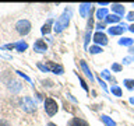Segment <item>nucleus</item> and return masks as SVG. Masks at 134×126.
<instances>
[{
  "label": "nucleus",
  "mask_w": 134,
  "mask_h": 126,
  "mask_svg": "<svg viewBox=\"0 0 134 126\" xmlns=\"http://www.w3.org/2000/svg\"><path fill=\"white\" fill-rule=\"evenodd\" d=\"M71 8L69 10H66L64 13L62 14V17H59V20L56 21V24H54V32H62L64 28H67V25L70 23V18H71Z\"/></svg>",
  "instance_id": "f257e3e1"
},
{
  "label": "nucleus",
  "mask_w": 134,
  "mask_h": 126,
  "mask_svg": "<svg viewBox=\"0 0 134 126\" xmlns=\"http://www.w3.org/2000/svg\"><path fill=\"white\" fill-rule=\"evenodd\" d=\"M15 28H17V32L20 35H27L31 31V23L28 20H20V21H17Z\"/></svg>",
  "instance_id": "f03ea898"
},
{
  "label": "nucleus",
  "mask_w": 134,
  "mask_h": 126,
  "mask_svg": "<svg viewBox=\"0 0 134 126\" xmlns=\"http://www.w3.org/2000/svg\"><path fill=\"white\" fill-rule=\"evenodd\" d=\"M57 109H59L57 102L53 98H46L45 99V111H46V113H48L49 116H53L54 113L57 112Z\"/></svg>",
  "instance_id": "7ed1b4c3"
},
{
  "label": "nucleus",
  "mask_w": 134,
  "mask_h": 126,
  "mask_svg": "<svg viewBox=\"0 0 134 126\" xmlns=\"http://www.w3.org/2000/svg\"><path fill=\"white\" fill-rule=\"evenodd\" d=\"M21 107H23V109L25 112H28V113H32V112H35V102L29 98V97H24L23 99H21Z\"/></svg>",
  "instance_id": "20e7f679"
},
{
  "label": "nucleus",
  "mask_w": 134,
  "mask_h": 126,
  "mask_svg": "<svg viewBox=\"0 0 134 126\" xmlns=\"http://www.w3.org/2000/svg\"><path fill=\"white\" fill-rule=\"evenodd\" d=\"M14 48L18 50V52H24V50L28 48V44L25 41H18V42H15V44H8V45L2 46V49H14Z\"/></svg>",
  "instance_id": "39448f33"
},
{
  "label": "nucleus",
  "mask_w": 134,
  "mask_h": 126,
  "mask_svg": "<svg viewBox=\"0 0 134 126\" xmlns=\"http://www.w3.org/2000/svg\"><path fill=\"white\" fill-rule=\"evenodd\" d=\"M94 41H95V44L96 45H106L108 44V36L106 35H105V34L103 32H100V31H98V32H96L95 34V35H94Z\"/></svg>",
  "instance_id": "423d86ee"
},
{
  "label": "nucleus",
  "mask_w": 134,
  "mask_h": 126,
  "mask_svg": "<svg viewBox=\"0 0 134 126\" xmlns=\"http://www.w3.org/2000/svg\"><path fill=\"white\" fill-rule=\"evenodd\" d=\"M46 67H48V70L53 71L56 74H63V66L62 65H56L53 62H48L46 63Z\"/></svg>",
  "instance_id": "0eeeda50"
},
{
  "label": "nucleus",
  "mask_w": 134,
  "mask_h": 126,
  "mask_svg": "<svg viewBox=\"0 0 134 126\" xmlns=\"http://www.w3.org/2000/svg\"><path fill=\"white\" fill-rule=\"evenodd\" d=\"M34 49H35L36 52H39V53H43V52H46V50H48V45L45 44V41L36 39L35 44H34Z\"/></svg>",
  "instance_id": "6e6552de"
},
{
  "label": "nucleus",
  "mask_w": 134,
  "mask_h": 126,
  "mask_svg": "<svg viewBox=\"0 0 134 126\" xmlns=\"http://www.w3.org/2000/svg\"><path fill=\"white\" fill-rule=\"evenodd\" d=\"M108 31L110 35H120V34H123L126 31V25L121 24V25H116V27H110Z\"/></svg>",
  "instance_id": "1a4fd4ad"
},
{
  "label": "nucleus",
  "mask_w": 134,
  "mask_h": 126,
  "mask_svg": "<svg viewBox=\"0 0 134 126\" xmlns=\"http://www.w3.org/2000/svg\"><path fill=\"white\" fill-rule=\"evenodd\" d=\"M80 65H81V69H82L84 73H85L87 77H90L91 81H94V76H92L91 70H90V67H88V65H87V62H85V60H81V62H80Z\"/></svg>",
  "instance_id": "9d476101"
},
{
  "label": "nucleus",
  "mask_w": 134,
  "mask_h": 126,
  "mask_svg": "<svg viewBox=\"0 0 134 126\" xmlns=\"http://www.w3.org/2000/svg\"><path fill=\"white\" fill-rule=\"evenodd\" d=\"M52 24H53V18H49V20L43 24V27L41 28V32L43 34V35L49 34V32H50V28H52Z\"/></svg>",
  "instance_id": "9b49d317"
},
{
  "label": "nucleus",
  "mask_w": 134,
  "mask_h": 126,
  "mask_svg": "<svg viewBox=\"0 0 134 126\" xmlns=\"http://www.w3.org/2000/svg\"><path fill=\"white\" fill-rule=\"evenodd\" d=\"M88 11H91V4L90 3L80 4V14H81V17H87V13Z\"/></svg>",
  "instance_id": "f8f14e48"
},
{
  "label": "nucleus",
  "mask_w": 134,
  "mask_h": 126,
  "mask_svg": "<svg viewBox=\"0 0 134 126\" xmlns=\"http://www.w3.org/2000/svg\"><path fill=\"white\" fill-rule=\"evenodd\" d=\"M69 126H90L84 119H80V118H74L73 120L69 123Z\"/></svg>",
  "instance_id": "ddd939ff"
},
{
  "label": "nucleus",
  "mask_w": 134,
  "mask_h": 126,
  "mask_svg": "<svg viewBox=\"0 0 134 126\" xmlns=\"http://www.w3.org/2000/svg\"><path fill=\"white\" fill-rule=\"evenodd\" d=\"M112 11L116 13L117 15H123L124 14V7L121 6V4H112Z\"/></svg>",
  "instance_id": "4468645a"
},
{
  "label": "nucleus",
  "mask_w": 134,
  "mask_h": 126,
  "mask_svg": "<svg viewBox=\"0 0 134 126\" xmlns=\"http://www.w3.org/2000/svg\"><path fill=\"white\" fill-rule=\"evenodd\" d=\"M108 8H98L96 10V17H98L99 20H105L108 17Z\"/></svg>",
  "instance_id": "2eb2a0df"
},
{
  "label": "nucleus",
  "mask_w": 134,
  "mask_h": 126,
  "mask_svg": "<svg viewBox=\"0 0 134 126\" xmlns=\"http://www.w3.org/2000/svg\"><path fill=\"white\" fill-rule=\"evenodd\" d=\"M120 21V17L117 14H110L105 18V23H109V24H113V23H119Z\"/></svg>",
  "instance_id": "dca6fc26"
},
{
  "label": "nucleus",
  "mask_w": 134,
  "mask_h": 126,
  "mask_svg": "<svg viewBox=\"0 0 134 126\" xmlns=\"http://www.w3.org/2000/svg\"><path fill=\"white\" fill-rule=\"evenodd\" d=\"M10 90L13 91V92H18L20 90H21V84L18 83V81H10Z\"/></svg>",
  "instance_id": "f3484780"
},
{
  "label": "nucleus",
  "mask_w": 134,
  "mask_h": 126,
  "mask_svg": "<svg viewBox=\"0 0 134 126\" xmlns=\"http://www.w3.org/2000/svg\"><path fill=\"white\" fill-rule=\"evenodd\" d=\"M133 39L131 38H121L119 39V45H123V46H133Z\"/></svg>",
  "instance_id": "a211bd4d"
},
{
  "label": "nucleus",
  "mask_w": 134,
  "mask_h": 126,
  "mask_svg": "<svg viewBox=\"0 0 134 126\" xmlns=\"http://www.w3.org/2000/svg\"><path fill=\"white\" fill-rule=\"evenodd\" d=\"M100 118H102L103 123L106 125V126H116V123H115V120H113L112 118H109V116H106V115H102V116H100Z\"/></svg>",
  "instance_id": "6ab92c4d"
},
{
  "label": "nucleus",
  "mask_w": 134,
  "mask_h": 126,
  "mask_svg": "<svg viewBox=\"0 0 134 126\" xmlns=\"http://www.w3.org/2000/svg\"><path fill=\"white\" fill-rule=\"evenodd\" d=\"M123 83H124V86H126V88H127V90H134V80L126 78Z\"/></svg>",
  "instance_id": "aec40b11"
},
{
  "label": "nucleus",
  "mask_w": 134,
  "mask_h": 126,
  "mask_svg": "<svg viewBox=\"0 0 134 126\" xmlns=\"http://www.w3.org/2000/svg\"><path fill=\"white\" fill-rule=\"evenodd\" d=\"M110 91H112V94H115L116 97H120L121 95V90H120V87H117V86H112Z\"/></svg>",
  "instance_id": "412c9836"
},
{
  "label": "nucleus",
  "mask_w": 134,
  "mask_h": 126,
  "mask_svg": "<svg viewBox=\"0 0 134 126\" xmlns=\"http://www.w3.org/2000/svg\"><path fill=\"white\" fill-rule=\"evenodd\" d=\"M90 52L91 53H100V52H102V48H100V46H98V45H94V46H91V48H90Z\"/></svg>",
  "instance_id": "4be33fe9"
},
{
  "label": "nucleus",
  "mask_w": 134,
  "mask_h": 126,
  "mask_svg": "<svg viewBox=\"0 0 134 126\" xmlns=\"http://www.w3.org/2000/svg\"><path fill=\"white\" fill-rule=\"evenodd\" d=\"M15 73L18 74V76H21V77H23L24 80H27V81H29V83H31V78H29V77H28V76L25 74V73H23V71H20V70H17Z\"/></svg>",
  "instance_id": "5701e85b"
},
{
  "label": "nucleus",
  "mask_w": 134,
  "mask_h": 126,
  "mask_svg": "<svg viewBox=\"0 0 134 126\" xmlns=\"http://www.w3.org/2000/svg\"><path fill=\"white\" fill-rule=\"evenodd\" d=\"M112 70L113 71H121V66L119 65V63H113V65H112Z\"/></svg>",
  "instance_id": "b1692460"
},
{
  "label": "nucleus",
  "mask_w": 134,
  "mask_h": 126,
  "mask_svg": "<svg viewBox=\"0 0 134 126\" xmlns=\"http://www.w3.org/2000/svg\"><path fill=\"white\" fill-rule=\"evenodd\" d=\"M131 62H134V56H129V57H124V59H123V63H124V65H130Z\"/></svg>",
  "instance_id": "393cba45"
},
{
  "label": "nucleus",
  "mask_w": 134,
  "mask_h": 126,
  "mask_svg": "<svg viewBox=\"0 0 134 126\" xmlns=\"http://www.w3.org/2000/svg\"><path fill=\"white\" fill-rule=\"evenodd\" d=\"M100 74H102L105 78H108V80H112V77H110V74H109V71H108V70H103Z\"/></svg>",
  "instance_id": "a878e982"
},
{
  "label": "nucleus",
  "mask_w": 134,
  "mask_h": 126,
  "mask_svg": "<svg viewBox=\"0 0 134 126\" xmlns=\"http://www.w3.org/2000/svg\"><path fill=\"white\" fill-rule=\"evenodd\" d=\"M90 38H91V31H88L87 35H85V48H88V42H90Z\"/></svg>",
  "instance_id": "bb28decb"
},
{
  "label": "nucleus",
  "mask_w": 134,
  "mask_h": 126,
  "mask_svg": "<svg viewBox=\"0 0 134 126\" xmlns=\"http://www.w3.org/2000/svg\"><path fill=\"white\" fill-rule=\"evenodd\" d=\"M78 80L81 81V86H82V88H84V90H85V91H88V86L85 84V81H84V80H82L81 77H80V76H78Z\"/></svg>",
  "instance_id": "cd10ccee"
},
{
  "label": "nucleus",
  "mask_w": 134,
  "mask_h": 126,
  "mask_svg": "<svg viewBox=\"0 0 134 126\" xmlns=\"http://www.w3.org/2000/svg\"><path fill=\"white\" fill-rule=\"evenodd\" d=\"M127 20L129 21H134V11H130L127 14Z\"/></svg>",
  "instance_id": "c85d7f7f"
},
{
  "label": "nucleus",
  "mask_w": 134,
  "mask_h": 126,
  "mask_svg": "<svg viewBox=\"0 0 134 126\" xmlns=\"http://www.w3.org/2000/svg\"><path fill=\"white\" fill-rule=\"evenodd\" d=\"M38 67H39V69H41L42 71H49V70H48V67H46V66H43L42 63H38Z\"/></svg>",
  "instance_id": "c756f323"
},
{
  "label": "nucleus",
  "mask_w": 134,
  "mask_h": 126,
  "mask_svg": "<svg viewBox=\"0 0 134 126\" xmlns=\"http://www.w3.org/2000/svg\"><path fill=\"white\" fill-rule=\"evenodd\" d=\"M0 126H10V123L4 119H0Z\"/></svg>",
  "instance_id": "7c9ffc66"
},
{
  "label": "nucleus",
  "mask_w": 134,
  "mask_h": 126,
  "mask_svg": "<svg viewBox=\"0 0 134 126\" xmlns=\"http://www.w3.org/2000/svg\"><path fill=\"white\" fill-rule=\"evenodd\" d=\"M99 84L102 86L103 90H108V88H106V84H105V81H102V80H100V77H99Z\"/></svg>",
  "instance_id": "2f4dec72"
},
{
  "label": "nucleus",
  "mask_w": 134,
  "mask_h": 126,
  "mask_svg": "<svg viewBox=\"0 0 134 126\" xmlns=\"http://www.w3.org/2000/svg\"><path fill=\"white\" fill-rule=\"evenodd\" d=\"M96 28H98V29H100V31H102V29L105 28V25H103V24H100V23H99V24H96Z\"/></svg>",
  "instance_id": "473e14b6"
},
{
  "label": "nucleus",
  "mask_w": 134,
  "mask_h": 126,
  "mask_svg": "<svg viewBox=\"0 0 134 126\" xmlns=\"http://www.w3.org/2000/svg\"><path fill=\"white\" fill-rule=\"evenodd\" d=\"M129 29H130V31H131V32L134 34V24H131V25H130V27H129Z\"/></svg>",
  "instance_id": "72a5a7b5"
},
{
  "label": "nucleus",
  "mask_w": 134,
  "mask_h": 126,
  "mask_svg": "<svg viewBox=\"0 0 134 126\" xmlns=\"http://www.w3.org/2000/svg\"><path fill=\"white\" fill-rule=\"evenodd\" d=\"M129 52H130V53H134V46H130V49H129Z\"/></svg>",
  "instance_id": "f704fd0d"
},
{
  "label": "nucleus",
  "mask_w": 134,
  "mask_h": 126,
  "mask_svg": "<svg viewBox=\"0 0 134 126\" xmlns=\"http://www.w3.org/2000/svg\"><path fill=\"white\" fill-rule=\"evenodd\" d=\"M48 126H57V125H54V123H52V122H50V123H48Z\"/></svg>",
  "instance_id": "c9c22d12"
},
{
  "label": "nucleus",
  "mask_w": 134,
  "mask_h": 126,
  "mask_svg": "<svg viewBox=\"0 0 134 126\" xmlns=\"http://www.w3.org/2000/svg\"><path fill=\"white\" fill-rule=\"evenodd\" d=\"M130 102H131V104L134 105V98H130Z\"/></svg>",
  "instance_id": "e433bc0d"
},
{
  "label": "nucleus",
  "mask_w": 134,
  "mask_h": 126,
  "mask_svg": "<svg viewBox=\"0 0 134 126\" xmlns=\"http://www.w3.org/2000/svg\"><path fill=\"white\" fill-rule=\"evenodd\" d=\"M133 6H134V4H133Z\"/></svg>",
  "instance_id": "4c0bfd02"
}]
</instances>
